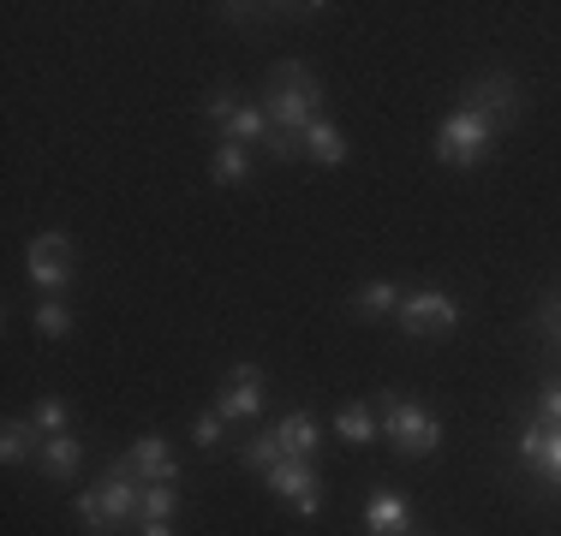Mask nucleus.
<instances>
[{"mask_svg":"<svg viewBox=\"0 0 561 536\" xmlns=\"http://www.w3.org/2000/svg\"><path fill=\"white\" fill-rule=\"evenodd\" d=\"M263 107H270V126L275 131H305L311 119H323V114H317V107H323V78H317L305 60H275Z\"/></svg>","mask_w":561,"mask_h":536,"instance_id":"1","label":"nucleus"},{"mask_svg":"<svg viewBox=\"0 0 561 536\" xmlns=\"http://www.w3.org/2000/svg\"><path fill=\"white\" fill-rule=\"evenodd\" d=\"M138 494H144V482L126 471V459H114L108 471H102L96 489H84L78 494V525H84L90 536H114L119 525H131L138 518Z\"/></svg>","mask_w":561,"mask_h":536,"instance_id":"2","label":"nucleus"},{"mask_svg":"<svg viewBox=\"0 0 561 536\" xmlns=\"http://www.w3.org/2000/svg\"><path fill=\"white\" fill-rule=\"evenodd\" d=\"M382 435L394 441L400 459H431L443 447V418L412 406V399H400V394H382Z\"/></svg>","mask_w":561,"mask_h":536,"instance_id":"3","label":"nucleus"},{"mask_svg":"<svg viewBox=\"0 0 561 536\" xmlns=\"http://www.w3.org/2000/svg\"><path fill=\"white\" fill-rule=\"evenodd\" d=\"M496 138H502V131L490 126L478 107H454L443 126H436V161H443V167H478Z\"/></svg>","mask_w":561,"mask_h":536,"instance_id":"4","label":"nucleus"},{"mask_svg":"<svg viewBox=\"0 0 561 536\" xmlns=\"http://www.w3.org/2000/svg\"><path fill=\"white\" fill-rule=\"evenodd\" d=\"M394 322L412 334V340H443V334L460 328V299L443 287H412L407 299H400Z\"/></svg>","mask_w":561,"mask_h":536,"instance_id":"5","label":"nucleus"},{"mask_svg":"<svg viewBox=\"0 0 561 536\" xmlns=\"http://www.w3.org/2000/svg\"><path fill=\"white\" fill-rule=\"evenodd\" d=\"M204 114L221 126V143H245V150L270 143V107L251 102V96H239V90H216Z\"/></svg>","mask_w":561,"mask_h":536,"instance_id":"6","label":"nucleus"},{"mask_svg":"<svg viewBox=\"0 0 561 536\" xmlns=\"http://www.w3.org/2000/svg\"><path fill=\"white\" fill-rule=\"evenodd\" d=\"M24 268H31L36 292H48V299H60V292L78 280L72 238H66V233H36L31 245H24Z\"/></svg>","mask_w":561,"mask_h":536,"instance_id":"7","label":"nucleus"},{"mask_svg":"<svg viewBox=\"0 0 561 536\" xmlns=\"http://www.w3.org/2000/svg\"><path fill=\"white\" fill-rule=\"evenodd\" d=\"M263 482H270L299 518L323 513V471H317V459H275L270 471H263Z\"/></svg>","mask_w":561,"mask_h":536,"instance_id":"8","label":"nucleus"},{"mask_svg":"<svg viewBox=\"0 0 561 536\" xmlns=\"http://www.w3.org/2000/svg\"><path fill=\"white\" fill-rule=\"evenodd\" d=\"M460 107H478V114H484L496 131H507L519 119V84L507 72H484V78H472V84H466V102Z\"/></svg>","mask_w":561,"mask_h":536,"instance_id":"9","label":"nucleus"},{"mask_svg":"<svg viewBox=\"0 0 561 536\" xmlns=\"http://www.w3.org/2000/svg\"><path fill=\"white\" fill-rule=\"evenodd\" d=\"M514 453L538 471V482H550V489H561V429L556 423H519V435H514Z\"/></svg>","mask_w":561,"mask_h":536,"instance_id":"10","label":"nucleus"},{"mask_svg":"<svg viewBox=\"0 0 561 536\" xmlns=\"http://www.w3.org/2000/svg\"><path fill=\"white\" fill-rule=\"evenodd\" d=\"M216 411H221V423L257 418V411H263V370L257 364H233V370H227V382L216 394Z\"/></svg>","mask_w":561,"mask_h":536,"instance_id":"11","label":"nucleus"},{"mask_svg":"<svg viewBox=\"0 0 561 536\" xmlns=\"http://www.w3.org/2000/svg\"><path fill=\"white\" fill-rule=\"evenodd\" d=\"M126 471L138 482H180V465L168 453V435H138L126 453Z\"/></svg>","mask_w":561,"mask_h":536,"instance_id":"12","label":"nucleus"},{"mask_svg":"<svg viewBox=\"0 0 561 536\" xmlns=\"http://www.w3.org/2000/svg\"><path fill=\"white\" fill-rule=\"evenodd\" d=\"M412 531H419V518H412L407 494H370L365 536H412Z\"/></svg>","mask_w":561,"mask_h":536,"instance_id":"13","label":"nucleus"},{"mask_svg":"<svg viewBox=\"0 0 561 536\" xmlns=\"http://www.w3.org/2000/svg\"><path fill=\"white\" fill-rule=\"evenodd\" d=\"M275 441H280V459H317L323 429H317L311 411H287V418L275 423Z\"/></svg>","mask_w":561,"mask_h":536,"instance_id":"14","label":"nucleus"},{"mask_svg":"<svg viewBox=\"0 0 561 536\" xmlns=\"http://www.w3.org/2000/svg\"><path fill=\"white\" fill-rule=\"evenodd\" d=\"M36 465H43V477H55V482H72L78 477V465H84V441L66 429V435H48L43 441V453H36Z\"/></svg>","mask_w":561,"mask_h":536,"instance_id":"15","label":"nucleus"},{"mask_svg":"<svg viewBox=\"0 0 561 536\" xmlns=\"http://www.w3.org/2000/svg\"><path fill=\"white\" fill-rule=\"evenodd\" d=\"M305 161H317V167H341L346 161V138H341V126L329 114L305 126Z\"/></svg>","mask_w":561,"mask_h":536,"instance_id":"16","label":"nucleus"},{"mask_svg":"<svg viewBox=\"0 0 561 536\" xmlns=\"http://www.w3.org/2000/svg\"><path fill=\"white\" fill-rule=\"evenodd\" d=\"M400 299H407V287H394V280H365V287L353 292V311L358 316H394Z\"/></svg>","mask_w":561,"mask_h":536,"instance_id":"17","label":"nucleus"},{"mask_svg":"<svg viewBox=\"0 0 561 536\" xmlns=\"http://www.w3.org/2000/svg\"><path fill=\"white\" fill-rule=\"evenodd\" d=\"M31 453H43V435H36L31 418H12L7 429H0V459H7V465H24Z\"/></svg>","mask_w":561,"mask_h":536,"instance_id":"18","label":"nucleus"},{"mask_svg":"<svg viewBox=\"0 0 561 536\" xmlns=\"http://www.w3.org/2000/svg\"><path fill=\"white\" fill-rule=\"evenodd\" d=\"M335 435L353 441V447H365V441L382 435V418H377L370 406H341V411H335Z\"/></svg>","mask_w":561,"mask_h":536,"instance_id":"19","label":"nucleus"},{"mask_svg":"<svg viewBox=\"0 0 561 536\" xmlns=\"http://www.w3.org/2000/svg\"><path fill=\"white\" fill-rule=\"evenodd\" d=\"M251 173V150L245 143H216V155H209V179L216 185H239Z\"/></svg>","mask_w":561,"mask_h":536,"instance_id":"20","label":"nucleus"},{"mask_svg":"<svg viewBox=\"0 0 561 536\" xmlns=\"http://www.w3.org/2000/svg\"><path fill=\"white\" fill-rule=\"evenodd\" d=\"M31 328L43 334V340H66V334H72V311H66L60 299H36V311H31Z\"/></svg>","mask_w":561,"mask_h":536,"instance_id":"21","label":"nucleus"},{"mask_svg":"<svg viewBox=\"0 0 561 536\" xmlns=\"http://www.w3.org/2000/svg\"><path fill=\"white\" fill-rule=\"evenodd\" d=\"M173 513H180V489H173V482H144L138 525H144V518H173Z\"/></svg>","mask_w":561,"mask_h":536,"instance_id":"22","label":"nucleus"},{"mask_svg":"<svg viewBox=\"0 0 561 536\" xmlns=\"http://www.w3.org/2000/svg\"><path fill=\"white\" fill-rule=\"evenodd\" d=\"M31 423H36V435H66L72 429V411H66V399H36L31 406Z\"/></svg>","mask_w":561,"mask_h":536,"instance_id":"23","label":"nucleus"},{"mask_svg":"<svg viewBox=\"0 0 561 536\" xmlns=\"http://www.w3.org/2000/svg\"><path fill=\"white\" fill-rule=\"evenodd\" d=\"M239 459H245L251 471H270V465L280 459V441H275V429H263V435L239 441Z\"/></svg>","mask_w":561,"mask_h":536,"instance_id":"24","label":"nucleus"},{"mask_svg":"<svg viewBox=\"0 0 561 536\" xmlns=\"http://www.w3.org/2000/svg\"><path fill=\"white\" fill-rule=\"evenodd\" d=\"M538 423H556L561 429V375H550V382L538 387Z\"/></svg>","mask_w":561,"mask_h":536,"instance_id":"25","label":"nucleus"},{"mask_svg":"<svg viewBox=\"0 0 561 536\" xmlns=\"http://www.w3.org/2000/svg\"><path fill=\"white\" fill-rule=\"evenodd\" d=\"M531 328H538V334H561V287L543 292V304H538V316H531Z\"/></svg>","mask_w":561,"mask_h":536,"instance_id":"26","label":"nucleus"},{"mask_svg":"<svg viewBox=\"0 0 561 536\" xmlns=\"http://www.w3.org/2000/svg\"><path fill=\"white\" fill-rule=\"evenodd\" d=\"M221 429H227V423H221V411H204V418L192 423V441H197V447H216Z\"/></svg>","mask_w":561,"mask_h":536,"instance_id":"27","label":"nucleus"},{"mask_svg":"<svg viewBox=\"0 0 561 536\" xmlns=\"http://www.w3.org/2000/svg\"><path fill=\"white\" fill-rule=\"evenodd\" d=\"M138 536H180V531H173V518H144Z\"/></svg>","mask_w":561,"mask_h":536,"instance_id":"28","label":"nucleus"},{"mask_svg":"<svg viewBox=\"0 0 561 536\" xmlns=\"http://www.w3.org/2000/svg\"><path fill=\"white\" fill-rule=\"evenodd\" d=\"M412 536H419V531H412Z\"/></svg>","mask_w":561,"mask_h":536,"instance_id":"29","label":"nucleus"},{"mask_svg":"<svg viewBox=\"0 0 561 536\" xmlns=\"http://www.w3.org/2000/svg\"><path fill=\"white\" fill-rule=\"evenodd\" d=\"M556 340H561V334H556Z\"/></svg>","mask_w":561,"mask_h":536,"instance_id":"30","label":"nucleus"}]
</instances>
